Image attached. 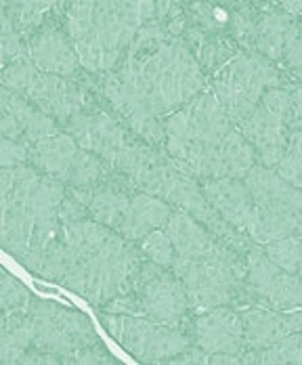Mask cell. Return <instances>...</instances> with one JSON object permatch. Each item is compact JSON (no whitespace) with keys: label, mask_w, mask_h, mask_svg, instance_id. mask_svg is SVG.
I'll use <instances>...</instances> for the list:
<instances>
[{"label":"cell","mask_w":302,"mask_h":365,"mask_svg":"<svg viewBox=\"0 0 302 365\" xmlns=\"http://www.w3.org/2000/svg\"><path fill=\"white\" fill-rule=\"evenodd\" d=\"M0 191L2 248L32 273L61 284V206L68 187L26 164L0 168Z\"/></svg>","instance_id":"2"},{"label":"cell","mask_w":302,"mask_h":365,"mask_svg":"<svg viewBox=\"0 0 302 365\" xmlns=\"http://www.w3.org/2000/svg\"><path fill=\"white\" fill-rule=\"evenodd\" d=\"M281 86H286L283 76L273 61L246 48H239L208 82V88L235 124L254 111L266 91Z\"/></svg>","instance_id":"9"},{"label":"cell","mask_w":302,"mask_h":365,"mask_svg":"<svg viewBox=\"0 0 302 365\" xmlns=\"http://www.w3.org/2000/svg\"><path fill=\"white\" fill-rule=\"evenodd\" d=\"M30 166L72 189L93 187L110 175L103 160L82 149L68 133L53 135L30 147Z\"/></svg>","instance_id":"12"},{"label":"cell","mask_w":302,"mask_h":365,"mask_svg":"<svg viewBox=\"0 0 302 365\" xmlns=\"http://www.w3.org/2000/svg\"><path fill=\"white\" fill-rule=\"evenodd\" d=\"M172 212H175V208L170 204H166L164 200L150 195V193H143V191H135L122 237H126L130 242H141L145 235H150L151 231L164 229L172 217Z\"/></svg>","instance_id":"23"},{"label":"cell","mask_w":302,"mask_h":365,"mask_svg":"<svg viewBox=\"0 0 302 365\" xmlns=\"http://www.w3.org/2000/svg\"><path fill=\"white\" fill-rule=\"evenodd\" d=\"M208 353L206 351H202L199 346H189L187 351H183L181 355H177V357H172L168 364H185V365H208Z\"/></svg>","instance_id":"37"},{"label":"cell","mask_w":302,"mask_h":365,"mask_svg":"<svg viewBox=\"0 0 302 365\" xmlns=\"http://www.w3.org/2000/svg\"><path fill=\"white\" fill-rule=\"evenodd\" d=\"M157 2H70L63 9L66 32L80 66L90 73H112L145 24L155 17Z\"/></svg>","instance_id":"7"},{"label":"cell","mask_w":302,"mask_h":365,"mask_svg":"<svg viewBox=\"0 0 302 365\" xmlns=\"http://www.w3.org/2000/svg\"><path fill=\"white\" fill-rule=\"evenodd\" d=\"M206 73L185 38L155 17L141 28L120 68L103 80V95L128 128L151 147L166 145V120L206 88Z\"/></svg>","instance_id":"1"},{"label":"cell","mask_w":302,"mask_h":365,"mask_svg":"<svg viewBox=\"0 0 302 365\" xmlns=\"http://www.w3.org/2000/svg\"><path fill=\"white\" fill-rule=\"evenodd\" d=\"M61 9V2H42V0H30V2H2V13L9 15L15 30L26 38V42L36 34L44 26V19L51 11Z\"/></svg>","instance_id":"26"},{"label":"cell","mask_w":302,"mask_h":365,"mask_svg":"<svg viewBox=\"0 0 302 365\" xmlns=\"http://www.w3.org/2000/svg\"><path fill=\"white\" fill-rule=\"evenodd\" d=\"M139 250L147 260L164 267V269H172V264H175V246H172L166 229H157V231H151L150 235H145L139 242Z\"/></svg>","instance_id":"29"},{"label":"cell","mask_w":302,"mask_h":365,"mask_svg":"<svg viewBox=\"0 0 302 365\" xmlns=\"http://www.w3.org/2000/svg\"><path fill=\"white\" fill-rule=\"evenodd\" d=\"M281 63L290 72L296 73V78L302 82V21H294V28H292L290 40L286 44V53H283Z\"/></svg>","instance_id":"32"},{"label":"cell","mask_w":302,"mask_h":365,"mask_svg":"<svg viewBox=\"0 0 302 365\" xmlns=\"http://www.w3.org/2000/svg\"><path fill=\"white\" fill-rule=\"evenodd\" d=\"M63 128L68 135L74 137V141L82 149L101 158L110 170L130 143L124 126L105 111H82L74 115Z\"/></svg>","instance_id":"15"},{"label":"cell","mask_w":302,"mask_h":365,"mask_svg":"<svg viewBox=\"0 0 302 365\" xmlns=\"http://www.w3.org/2000/svg\"><path fill=\"white\" fill-rule=\"evenodd\" d=\"M261 6L264 11L263 13L254 11V24L246 42V51H254L273 63H281L286 44L290 40L296 19H292L281 11H275V6L269 4H261Z\"/></svg>","instance_id":"21"},{"label":"cell","mask_w":302,"mask_h":365,"mask_svg":"<svg viewBox=\"0 0 302 365\" xmlns=\"http://www.w3.org/2000/svg\"><path fill=\"white\" fill-rule=\"evenodd\" d=\"M202 191L221 219L239 233H248L256 204L246 182L239 179H206L202 181Z\"/></svg>","instance_id":"20"},{"label":"cell","mask_w":302,"mask_h":365,"mask_svg":"<svg viewBox=\"0 0 302 365\" xmlns=\"http://www.w3.org/2000/svg\"><path fill=\"white\" fill-rule=\"evenodd\" d=\"M101 322L113 340L141 364H168L191 346L185 328L168 326L143 315L103 311Z\"/></svg>","instance_id":"11"},{"label":"cell","mask_w":302,"mask_h":365,"mask_svg":"<svg viewBox=\"0 0 302 365\" xmlns=\"http://www.w3.org/2000/svg\"><path fill=\"white\" fill-rule=\"evenodd\" d=\"M63 364L66 365H101V364L113 365L115 364V359H112V357L103 351V346H101V342H99V344L84 346V349H78V351H74V353L66 355V357H63Z\"/></svg>","instance_id":"33"},{"label":"cell","mask_w":302,"mask_h":365,"mask_svg":"<svg viewBox=\"0 0 302 365\" xmlns=\"http://www.w3.org/2000/svg\"><path fill=\"white\" fill-rule=\"evenodd\" d=\"M244 365H302V331H294L288 338L266 346L248 349L241 353Z\"/></svg>","instance_id":"25"},{"label":"cell","mask_w":302,"mask_h":365,"mask_svg":"<svg viewBox=\"0 0 302 365\" xmlns=\"http://www.w3.org/2000/svg\"><path fill=\"white\" fill-rule=\"evenodd\" d=\"M275 170L281 179L302 189V128L290 135L286 153Z\"/></svg>","instance_id":"30"},{"label":"cell","mask_w":302,"mask_h":365,"mask_svg":"<svg viewBox=\"0 0 302 365\" xmlns=\"http://www.w3.org/2000/svg\"><path fill=\"white\" fill-rule=\"evenodd\" d=\"M263 250L277 267L302 279V235L271 242L263 246Z\"/></svg>","instance_id":"27"},{"label":"cell","mask_w":302,"mask_h":365,"mask_svg":"<svg viewBox=\"0 0 302 365\" xmlns=\"http://www.w3.org/2000/svg\"><path fill=\"white\" fill-rule=\"evenodd\" d=\"M61 244V284L101 309L126 290L143 260L135 242L93 219L66 220Z\"/></svg>","instance_id":"5"},{"label":"cell","mask_w":302,"mask_h":365,"mask_svg":"<svg viewBox=\"0 0 302 365\" xmlns=\"http://www.w3.org/2000/svg\"><path fill=\"white\" fill-rule=\"evenodd\" d=\"M244 324V342L248 349H266L294 331H302V309L279 311L263 304L239 309Z\"/></svg>","instance_id":"18"},{"label":"cell","mask_w":302,"mask_h":365,"mask_svg":"<svg viewBox=\"0 0 302 365\" xmlns=\"http://www.w3.org/2000/svg\"><path fill=\"white\" fill-rule=\"evenodd\" d=\"M286 15H290L292 19H296V17H302V2H281V4H277Z\"/></svg>","instance_id":"38"},{"label":"cell","mask_w":302,"mask_h":365,"mask_svg":"<svg viewBox=\"0 0 302 365\" xmlns=\"http://www.w3.org/2000/svg\"><path fill=\"white\" fill-rule=\"evenodd\" d=\"M32 349V319L28 311H11L0 317V361L4 365L19 364Z\"/></svg>","instance_id":"24"},{"label":"cell","mask_w":302,"mask_h":365,"mask_svg":"<svg viewBox=\"0 0 302 365\" xmlns=\"http://www.w3.org/2000/svg\"><path fill=\"white\" fill-rule=\"evenodd\" d=\"M30 164V149L19 143L4 139L0 141V168H15V166H26Z\"/></svg>","instance_id":"34"},{"label":"cell","mask_w":302,"mask_h":365,"mask_svg":"<svg viewBox=\"0 0 302 365\" xmlns=\"http://www.w3.org/2000/svg\"><path fill=\"white\" fill-rule=\"evenodd\" d=\"M2 88L24 97L63 126L86 111V95L72 78L40 72L30 57L2 68Z\"/></svg>","instance_id":"10"},{"label":"cell","mask_w":302,"mask_h":365,"mask_svg":"<svg viewBox=\"0 0 302 365\" xmlns=\"http://www.w3.org/2000/svg\"><path fill=\"white\" fill-rule=\"evenodd\" d=\"M166 153L197 181L239 179L259 164L252 145L206 88L175 111L166 124Z\"/></svg>","instance_id":"3"},{"label":"cell","mask_w":302,"mask_h":365,"mask_svg":"<svg viewBox=\"0 0 302 365\" xmlns=\"http://www.w3.org/2000/svg\"><path fill=\"white\" fill-rule=\"evenodd\" d=\"M254 244L266 246L277 240L302 235V210L298 206H259L246 233Z\"/></svg>","instance_id":"22"},{"label":"cell","mask_w":302,"mask_h":365,"mask_svg":"<svg viewBox=\"0 0 302 365\" xmlns=\"http://www.w3.org/2000/svg\"><path fill=\"white\" fill-rule=\"evenodd\" d=\"M112 173L122 177L132 189L164 200L175 210L189 212L235 250L248 252L254 244L250 237H246L244 233H239L221 219V215L206 200L202 191V181L187 175L166 153V149L130 141L118 158Z\"/></svg>","instance_id":"6"},{"label":"cell","mask_w":302,"mask_h":365,"mask_svg":"<svg viewBox=\"0 0 302 365\" xmlns=\"http://www.w3.org/2000/svg\"><path fill=\"white\" fill-rule=\"evenodd\" d=\"M0 111H2L0 118L2 137L11 141H19L28 149L61 133L59 122L55 118L46 115L44 111L34 108L24 97L11 93L9 88L0 91Z\"/></svg>","instance_id":"16"},{"label":"cell","mask_w":302,"mask_h":365,"mask_svg":"<svg viewBox=\"0 0 302 365\" xmlns=\"http://www.w3.org/2000/svg\"><path fill=\"white\" fill-rule=\"evenodd\" d=\"M0 19H2V68H6L28 57V42L15 30L6 13H0Z\"/></svg>","instance_id":"31"},{"label":"cell","mask_w":302,"mask_h":365,"mask_svg":"<svg viewBox=\"0 0 302 365\" xmlns=\"http://www.w3.org/2000/svg\"><path fill=\"white\" fill-rule=\"evenodd\" d=\"M28 57L40 72L63 78H74L82 68L68 32L55 24H44L28 40Z\"/></svg>","instance_id":"19"},{"label":"cell","mask_w":302,"mask_h":365,"mask_svg":"<svg viewBox=\"0 0 302 365\" xmlns=\"http://www.w3.org/2000/svg\"><path fill=\"white\" fill-rule=\"evenodd\" d=\"M108 313L143 315L155 322L183 328L189 298L172 269H164L143 256L126 290L103 307Z\"/></svg>","instance_id":"8"},{"label":"cell","mask_w":302,"mask_h":365,"mask_svg":"<svg viewBox=\"0 0 302 365\" xmlns=\"http://www.w3.org/2000/svg\"><path fill=\"white\" fill-rule=\"evenodd\" d=\"M166 233L175 246L172 271L187 292L191 311L199 315L244 296L246 252L229 246L185 210L172 212Z\"/></svg>","instance_id":"4"},{"label":"cell","mask_w":302,"mask_h":365,"mask_svg":"<svg viewBox=\"0 0 302 365\" xmlns=\"http://www.w3.org/2000/svg\"><path fill=\"white\" fill-rule=\"evenodd\" d=\"M21 365H61L63 359L59 355H53V353H44V351H38V349H30L21 359Z\"/></svg>","instance_id":"36"},{"label":"cell","mask_w":302,"mask_h":365,"mask_svg":"<svg viewBox=\"0 0 302 365\" xmlns=\"http://www.w3.org/2000/svg\"><path fill=\"white\" fill-rule=\"evenodd\" d=\"M193 342L208 355H241L246 351L241 313L237 309H231L229 304L199 313L193 322Z\"/></svg>","instance_id":"17"},{"label":"cell","mask_w":302,"mask_h":365,"mask_svg":"<svg viewBox=\"0 0 302 365\" xmlns=\"http://www.w3.org/2000/svg\"><path fill=\"white\" fill-rule=\"evenodd\" d=\"M32 319V349L59 355L61 359L84 346L99 344V338L90 322L72 309L57 302L38 300L30 304Z\"/></svg>","instance_id":"13"},{"label":"cell","mask_w":302,"mask_h":365,"mask_svg":"<svg viewBox=\"0 0 302 365\" xmlns=\"http://www.w3.org/2000/svg\"><path fill=\"white\" fill-rule=\"evenodd\" d=\"M290 93V110H288V126L290 135L302 128V84H286Z\"/></svg>","instance_id":"35"},{"label":"cell","mask_w":302,"mask_h":365,"mask_svg":"<svg viewBox=\"0 0 302 365\" xmlns=\"http://www.w3.org/2000/svg\"><path fill=\"white\" fill-rule=\"evenodd\" d=\"M288 110H290L288 86L271 88L264 93L254 111L237 124L246 141L254 149L256 162L273 170L281 162L290 139Z\"/></svg>","instance_id":"14"},{"label":"cell","mask_w":302,"mask_h":365,"mask_svg":"<svg viewBox=\"0 0 302 365\" xmlns=\"http://www.w3.org/2000/svg\"><path fill=\"white\" fill-rule=\"evenodd\" d=\"M32 300H34L32 292L17 277H13L6 269H2V279H0V307H2V313L28 311Z\"/></svg>","instance_id":"28"}]
</instances>
